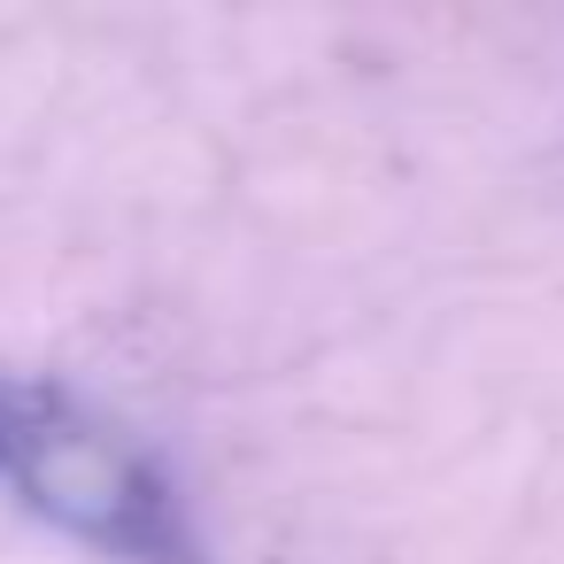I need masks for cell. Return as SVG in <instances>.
<instances>
[{
  "instance_id": "6da1fadb",
  "label": "cell",
  "mask_w": 564,
  "mask_h": 564,
  "mask_svg": "<svg viewBox=\"0 0 564 564\" xmlns=\"http://www.w3.org/2000/svg\"><path fill=\"white\" fill-rule=\"evenodd\" d=\"M0 487L32 518L124 564H194V518L171 471L55 379H0Z\"/></svg>"
}]
</instances>
